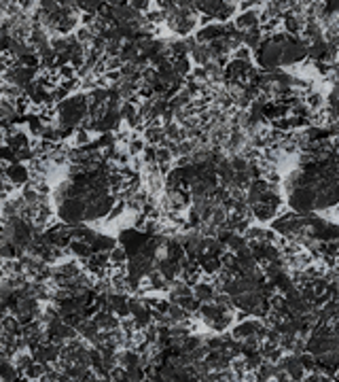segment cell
<instances>
[{
    "instance_id": "3957f363",
    "label": "cell",
    "mask_w": 339,
    "mask_h": 382,
    "mask_svg": "<svg viewBox=\"0 0 339 382\" xmlns=\"http://www.w3.org/2000/svg\"><path fill=\"white\" fill-rule=\"evenodd\" d=\"M0 376H3V382H15V380H19L21 378V372L15 367V363H13V359H5L3 357V365H0Z\"/></svg>"
},
{
    "instance_id": "6da1fadb",
    "label": "cell",
    "mask_w": 339,
    "mask_h": 382,
    "mask_svg": "<svg viewBox=\"0 0 339 382\" xmlns=\"http://www.w3.org/2000/svg\"><path fill=\"white\" fill-rule=\"evenodd\" d=\"M93 321H95V325H98L102 331H117V329H121V319L115 316L113 312H108V310H100V312H95Z\"/></svg>"
},
{
    "instance_id": "7a4b0ae2",
    "label": "cell",
    "mask_w": 339,
    "mask_h": 382,
    "mask_svg": "<svg viewBox=\"0 0 339 382\" xmlns=\"http://www.w3.org/2000/svg\"><path fill=\"white\" fill-rule=\"evenodd\" d=\"M49 367H51V365H43V363L32 361L26 369H23V378L30 380V382H39L47 372H49Z\"/></svg>"
},
{
    "instance_id": "5b68a950",
    "label": "cell",
    "mask_w": 339,
    "mask_h": 382,
    "mask_svg": "<svg viewBox=\"0 0 339 382\" xmlns=\"http://www.w3.org/2000/svg\"><path fill=\"white\" fill-rule=\"evenodd\" d=\"M331 378H333V382H339V367H337V369H335V374H333V376H331Z\"/></svg>"
},
{
    "instance_id": "277c9868",
    "label": "cell",
    "mask_w": 339,
    "mask_h": 382,
    "mask_svg": "<svg viewBox=\"0 0 339 382\" xmlns=\"http://www.w3.org/2000/svg\"><path fill=\"white\" fill-rule=\"evenodd\" d=\"M303 382H333V378H331L329 374H324V372H322V369H316V372H312V374H308Z\"/></svg>"
}]
</instances>
